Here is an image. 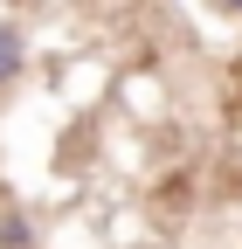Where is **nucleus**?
Instances as JSON below:
<instances>
[{
	"label": "nucleus",
	"instance_id": "1",
	"mask_svg": "<svg viewBox=\"0 0 242 249\" xmlns=\"http://www.w3.org/2000/svg\"><path fill=\"white\" fill-rule=\"evenodd\" d=\"M21 70H28V35H21L7 14H0V90H14Z\"/></svg>",
	"mask_w": 242,
	"mask_h": 249
},
{
	"label": "nucleus",
	"instance_id": "2",
	"mask_svg": "<svg viewBox=\"0 0 242 249\" xmlns=\"http://www.w3.org/2000/svg\"><path fill=\"white\" fill-rule=\"evenodd\" d=\"M0 249H35V222H28L21 208L0 214Z\"/></svg>",
	"mask_w": 242,
	"mask_h": 249
},
{
	"label": "nucleus",
	"instance_id": "3",
	"mask_svg": "<svg viewBox=\"0 0 242 249\" xmlns=\"http://www.w3.org/2000/svg\"><path fill=\"white\" fill-rule=\"evenodd\" d=\"M215 7H222V14H242V0H215Z\"/></svg>",
	"mask_w": 242,
	"mask_h": 249
},
{
	"label": "nucleus",
	"instance_id": "4",
	"mask_svg": "<svg viewBox=\"0 0 242 249\" xmlns=\"http://www.w3.org/2000/svg\"><path fill=\"white\" fill-rule=\"evenodd\" d=\"M0 7H7V0H0Z\"/></svg>",
	"mask_w": 242,
	"mask_h": 249
}]
</instances>
